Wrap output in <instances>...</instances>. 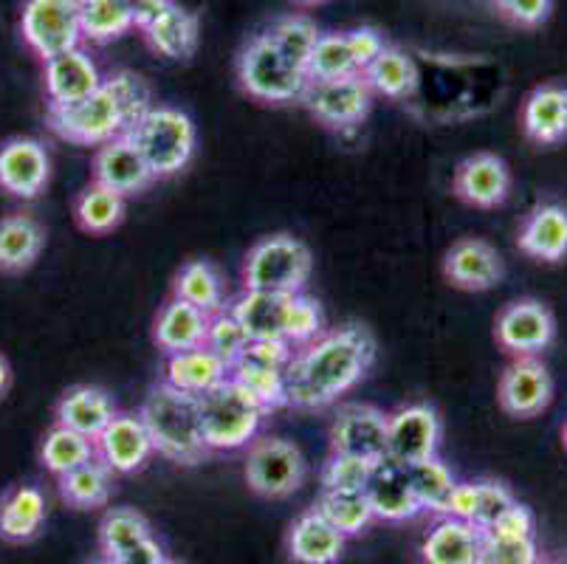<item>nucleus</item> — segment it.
I'll return each mask as SVG.
<instances>
[{"mask_svg": "<svg viewBox=\"0 0 567 564\" xmlns=\"http://www.w3.org/2000/svg\"><path fill=\"white\" fill-rule=\"evenodd\" d=\"M375 339L364 325H342L293 350L286 367V407L324 410L368 379Z\"/></svg>", "mask_w": 567, "mask_h": 564, "instance_id": "1", "label": "nucleus"}, {"mask_svg": "<svg viewBox=\"0 0 567 564\" xmlns=\"http://www.w3.org/2000/svg\"><path fill=\"white\" fill-rule=\"evenodd\" d=\"M138 418L147 427L153 449L175 465H198L209 458V447L200 432L198 398L158 381L144 396Z\"/></svg>", "mask_w": 567, "mask_h": 564, "instance_id": "2", "label": "nucleus"}, {"mask_svg": "<svg viewBox=\"0 0 567 564\" xmlns=\"http://www.w3.org/2000/svg\"><path fill=\"white\" fill-rule=\"evenodd\" d=\"M125 136L136 144L156 181L184 173L198 147L193 116L173 105H153Z\"/></svg>", "mask_w": 567, "mask_h": 564, "instance_id": "3", "label": "nucleus"}, {"mask_svg": "<svg viewBox=\"0 0 567 564\" xmlns=\"http://www.w3.org/2000/svg\"><path fill=\"white\" fill-rule=\"evenodd\" d=\"M200 432L209 452H237L246 449L268 418L266 407L255 401L237 381L226 379L215 390L198 398Z\"/></svg>", "mask_w": 567, "mask_h": 564, "instance_id": "4", "label": "nucleus"}, {"mask_svg": "<svg viewBox=\"0 0 567 564\" xmlns=\"http://www.w3.org/2000/svg\"><path fill=\"white\" fill-rule=\"evenodd\" d=\"M313 271L311 248L300 237L268 235L260 237L255 246L246 252L244 260V291H266V294H300L306 291L308 279Z\"/></svg>", "mask_w": 567, "mask_h": 564, "instance_id": "5", "label": "nucleus"}, {"mask_svg": "<svg viewBox=\"0 0 567 564\" xmlns=\"http://www.w3.org/2000/svg\"><path fill=\"white\" fill-rule=\"evenodd\" d=\"M237 85L257 102L288 105V102H300L306 96L311 80H308L306 69L277 51L266 34H255L246 40L237 54Z\"/></svg>", "mask_w": 567, "mask_h": 564, "instance_id": "6", "label": "nucleus"}, {"mask_svg": "<svg viewBox=\"0 0 567 564\" xmlns=\"http://www.w3.org/2000/svg\"><path fill=\"white\" fill-rule=\"evenodd\" d=\"M244 478L262 500H288L306 485L308 460L302 449L280 434H257L246 447Z\"/></svg>", "mask_w": 567, "mask_h": 564, "instance_id": "7", "label": "nucleus"}, {"mask_svg": "<svg viewBox=\"0 0 567 564\" xmlns=\"http://www.w3.org/2000/svg\"><path fill=\"white\" fill-rule=\"evenodd\" d=\"M45 122L56 139L80 144V147H102V144L131 131V122H127L125 111H122L116 93L107 82H102L94 96H87L76 105H49L45 107Z\"/></svg>", "mask_w": 567, "mask_h": 564, "instance_id": "8", "label": "nucleus"}, {"mask_svg": "<svg viewBox=\"0 0 567 564\" xmlns=\"http://www.w3.org/2000/svg\"><path fill=\"white\" fill-rule=\"evenodd\" d=\"M20 31L25 45L43 62L76 49L82 45L80 0H25Z\"/></svg>", "mask_w": 567, "mask_h": 564, "instance_id": "9", "label": "nucleus"}, {"mask_svg": "<svg viewBox=\"0 0 567 564\" xmlns=\"http://www.w3.org/2000/svg\"><path fill=\"white\" fill-rule=\"evenodd\" d=\"M300 102L328 131L344 133L368 119L370 107H373V91L362 74H350L339 76V80L311 82Z\"/></svg>", "mask_w": 567, "mask_h": 564, "instance_id": "10", "label": "nucleus"}, {"mask_svg": "<svg viewBox=\"0 0 567 564\" xmlns=\"http://www.w3.org/2000/svg\"><path fill=\"white\" fill-rule=\"evenodd\" d=\"M443 421L432 403H406L386 416V458L421 463L441 449Z\"/></svg>", "mask_w": 567, "mask_h": 564, "instance_id": "11", "label": "nucleus"}, {"mask_svg": "<svg viewBox=\"0 0 567 564\" xmlns=\"http://www.w3.org/2000/svg\"><path fill=\"white\" fill-rule=\"evenodd\" d=\"M494 339L512 356H539L556 339V319L539 299H517L497 314Z\"/></svg>", "mask_w": 567, "mask_h": 564, "instance_id": "12", "label": "nucleus"}, {"mask_svg": "<svg viewBox=\"0 0 567 564\" xmlns=\"http://www.w3.org/2000/svg\"><path fill=\"white\" fill-rule=\"evenodd\" d=\"M331 452L379 463L386 458V412L373 403H342L328 429Z\"/></svg>", "mask_w": 567, "mask_h": 564, "instance_id": "13", "label": "nucleus"}, {"mask_svg": "<svg viewBox=\"0 0 567 564\" xmlns=\"http://www.w3.org/2000/svg\"><path fill=\"white\" fill-rule=\"evenodd\" d=\"M550 401H554V379L536 356H519L499 376L497 403L505 416L528 421L543 416Z\"/></svg>", "mask_w": 567, "mask_h": 564, "instance_id": "14", "label": "nucleus"}, {"mask_svg": "<svg viewBox=\"0 0 567 564\" xmlns=\"http://www.w3.org/2000/svg\"><path fill=\"white\" fill-rule=\"evenodd\" d=\"M51 178V155L43 142L14 136L0 144V189L12 198L34 201Z\"/></svg>", "mask_w": 567, "mask_h": 564, "instance_id": "15", "label": "nucleus"}, {"mask_svg": "<svg viewBox=\"0 0 567 564\" xmlns=\"http://www.w3.org/2000/svg\"><path fill=\"white\" fill-rule=\"evenodd\" d=\"M96 458L111 469L113 474H136L151 463L156 454L147 427L138 412H116L105 429L94 438Z\"/></svg>", "mask_w": 567, "mask_h": 564, "instance_id": "16", "label": "nucleus"}, {"mask_svg": "<svg viewBox=\"0 0 567 564\" xmlns=\"http://www.w3.org/2000/svg\"><path fill=\"white\" fill-rule=\"evenodd\" d=\"M512 167L497 153L466 155L455 167L452 189L457 198L477 209H497L512 195Z\"/></svg>", "mask_w": 567, "mask_h": 564, "instance_id": "17", "label": "nucleus"}, {"mask_svg": "<svg viewBox=\"0 0 567 564\" xmlns=\"http://www.w3.org/2000/svg\"><path fill=\"white\" fill-rule=\"evenodd\" d=\"M443 277L457 291H492L503 283L505 263L483 237H463L443 257Z\"/></svg>", "mask_w": 567, "mask_h": 564, "instance_id": "18", "label": "nucleus"}, {"mask_svg": "<svg viewBox=\"0 0 567 564\" xmlns=\"http://www.w3.org/2000/svg\"><path fill=\"white\" fill-rule=\"evenodd\" d=\"M364 494H368L375 520L410 522L421 514L410 480V463H401V460L381 458L370 472Z\"/></svg>", "mask_w": 567, "mask_h": 564, "instance_id": "19", "label": "nucleus"}, {"mask_svg": "<svg viewBox=\"0 0 567 564\" xmlns=\"http://www.w3.org/2000/svg\"><path fill=\"white\" fill-rule=\"evenodd\" d=\"M43 76H45V96H49V105L54 107L76 105V102L94 96V93L102 88V82H105V76H102L94 57L87 54L82 45L45 60Z\"/></svg>", "mask_w": 567, "mask_h": 564, "instance_id": "20", "label": "nucleus"}, {"mask_svg": "<svg viewBox=\"0 0 567 564\" xmlns=\"http://www.w3.org/2000/svg\"><path fill=\"white\" fill-rule=\"evenodd\" d=\"M91 170H94L96 184L107 186V189L118 193L122 198L142 195L144 189H151L156 184L153 170L147 167L144 155L138 153V147L127 136H118L96 147Z\"/></svg>", "mask_w": 567, "mask_h": 564, "instance_id": "21", "label": "nucleus"}, {"mask_svg": "<svg viewBox=\"0 0 567 564\" xmlns=\"http://www.w3.org/2000/svg\"><path fill=\"white\" fill-rule=\"evenodd\" d=\"M344 545L348 540L317 509L302 511L286 534V556L291 564H339Z\"/></svg>", "mask_w": 567, "mask_h": 564, "instance_id": "22", "label": "nucleus"}, {"mask_svg": "<svg viewBox=\"0 0 567 564\" xmlns=\"http://www.w3.org/2000/svg\"><path fill=\"white\" fill-rule=\"evenodd\" d=\"M517 246L539 263H559L567 257V206L539 204L525 215Z\"/></svg>", "mask_w": 567, "mask_h": 564, "instance_id": "23", "label": "nucleus"}, {"mask_svg": "<svg viewBox=\"0 0 567 564\" xmlns=\"http://www.w3.org/2000/svg\"><path fill=\"white\" fill-rule=\"evenodd\" d=\"M523 131L530 142L554 147L567 139V88L565 85H539L525 96L523 113H519Z\"/></svg>", "mask_w": 567, "mask_h": 564, "instance_id": "24", "label": "nucleus"}, {"mask_svg": "<svg viewBox=\"0 0 567 564\" xmlns=\"http://www.w3.org/2000/svg\"><path fill=\"white\" fill-rule=\"evenodd\" d=\"M116 401L105 387L96 384H76L63 392V398L56 401L54 418L60 427L74 429V432L85 434L94 441L96 434L111 423L116 416Z\"/></svg>", "mask_w": 567, "mask_h": 564, "instance_id": "25", "label": "nucleus"}, {"mask_svg": "<svg viewBox=\"0 0 567 564\" xmlns=\"http://www.w3.org/2000/svg\"><path fill=\"white\" fill-rule=\"evenodd\" d=\"M206 328H209V317L204 310L169 294L153 322V341L164 356H173L182 350L200 348L206 341Z\"/></svg>", "mask_w": 567, "mask_h": 564, "instance_id": "26", "label": "nucleus"}, {"mask_svg": "<svg viewBox=\"0 0 567 564\" xmlns=\"http://www.w3.org/2000/svg\"><path fill=\"white\" fill-rule=\"evenodd\" d=\"M229 379V365L213 353V350L200 345V348L182 350V353L164 356V384L175 390L187 392V396L200 398L204 392L215 390L218 384Z\"/></svg>", "mask_w": 567, "mask_h": 564, "instance_id": "27", "label": "nucleus"}, {"mask_svg": "<svg viewBox=\"0 0 567 564\" xmlns=\"http://www.w3.org/2000/svg\"><path fill=\"white\" fill-rule=\"evenodd\" d=\"M49 516L45 494L38 485H14L0 496V540L23 545L38 540Z\"/></svg>", "mask_w": 567, "mask_h": 564, "instance_id": "28", "label": "nucleus"}, {"mask_svg": "<svg viewBox=\"0 0 567 564\" xmlns=\"http://www.w3.org/2000/svg\"><path fill=\"white\" fill-rule=\"evenodd\" d=\"M45 246V229L29 212L0 217V274H23L38 263Z\"/></svg>", "mask_w": 567, "mask_h": 564, "instance_id": "29", "label": "nucleus"}, {"mask_svg": "<svg viewBox=\"0 0 567 564\" xmlns=\"http://www.w3.org/2000/svg\"><path fill=\"white\" fill-rule=\"evenodd\" d=\"M481 556V531L455 516H441L421 542L424 564H477Z\"/></svg>", "mask_w": 567, "mask_h": 564, "instance_id": "30", "label": "nucleus"}, {"mask_svg": "<svg viewBox=\"0 0 567 564\" xmlns=\"http://www.w3.org/2000/svg\"><path fill=\"white\" fill-rule=\"evenodd\" d=\"M60 500L74 511H100L107 509L113 491H116V474L102 463L100 458H91L74 472L56 478Z\"/></svg>", "mask_w": 567, "mask_h": 564, "instance_id": "31", "label": "nucleus"}, {"mask_svg": "<svg viewBox=\"0 0 567 564\" xmlns=\"http://www.w3.org/2000/svg\"><path fill=\"white\" fill-rule=\"evenodd\" d=\"M288 302L291 297L286 294L244 291L237 299H231L229 310L249 339H286Z\"/></svg>", "mask_w": 567, "mask_h": 564, "instance_id": "32", "label": "nucleus"}, {"mask_svg": "<svg viewBox=\"0 0 567 564\" xmlns=\"http://www.w3.org/2000/svg\"><path fill=\"white\" fill-rule=\"evenodd\" d=\"M144 40L151 43L156 54L167 57V60L184 62L195 54L200 40V23L198 14L184 9L182 3H173L151 29L142 31Z\"/></svg>", "mask_w": 567, "mask_h": 564, "instance_id": "33", "label": "nucleus"}, {"mask_svg": "<svg viewBox=\"0 0 567 564\" xmlns=\"http://www.w3.org/2000/svg\"><path fill=\"white\" fill-rule=\"evenodd\" d=\"M173 297L195 305L198 310H204L206 317H215V314L229 308L224 277L209 260L184 263L173 279Z\"/></svg>", "mask_w": 567, "mask_h": 564, "instance_id": "34", "label": "nucleus"}, {"mask_svg": "<svg viewBox=\"0 0 567 564\" xmlns=\"http://www.w3.org/2000/svg\"><path fill=\"white\" fill-rule=\"evenodd\" d=\"M370 91L381 93L386 100H410L417 88V69L412 57L399 45H384L379 57L362 71Z\"/></svg>", "mask_w": 567, "mask_h": 564, "instance_id": "35", "label": "nucleus"}, {"mask_svg": "<svg viewBox=\"0 0 567 564\" xmlns=\"http://www.w3.org/2000/svg\"><path fill=\"white\" fill-rule=\"evenodd\" d=\"M125 212L127 198H122V195L107 189V186L96 184V181H91L74 201L76 226L96 237L111 235L113 229H118L122 221H125Z\"/></svg>", "mask_w": 567, "mask_h": 564, "instance_id": "36", "label": "nucleus"}, {"mask_svg": "<svg viewBox=\"0 0 567 564\" xmlns=\"http://www.w3.org/2000/svg\"><path fill=\"white\" fill-rule=\"evenodd\" d=\"M153 536L151 520L136 509L118 505V509H107L100 520V531H96V542H100V556L118 558L131 547L142 545L144 540Z\"/></svg>", "mask_w": 567, "mask_h": 564, "instance_id": "37", "label": "nucleus"}, {"mask_svg": "<svg viewBox=\"0 0 567 564\" xmlns=\"http://www.w3.org/2000/svg\"><path fill=\"white\" fill-rule=\"evenodd\" d=\"M82 40L96 45L125 38L133 25V12L127 0H80Z\"/></svg>", "mask_w": 567, "mask_h": 564, "instance_id": "38", "label": "nucleus"}, {"mask_svg": "<svg viewBox=\"0 0 567 564\" xmlns=\"http://www.w3.org/2000/svg\"><path fill=\"white\" fill-rule=\"evenodd\" d=\"M313 509L337 527L344 540H353V536L364 534L370 522L375 520L373 509H370V500L364 491H328L322 489L317 496V505Z\"/></svg>", "mask_w": 567, "mask_h": 564, "instance_id": "39", "label": "nucleus"}, {"mask_svg": "<svg viewBox=\"0 0 567 564\" xmlns=\"http://www.w3.org/2000/svg\"><path fill=\"white\" fill-rule=\"evenodd\" d=\"M96 449L91 438L74 432V429H65L60 423L45 432L43 443H40V465L45 472L54 474V478H63V474L74 472L82 463L94 458Z\"/></svg>", "mask_w": 567, "mask_h": 564, "instance_id": "40", "label": "nucleus"}, {"mask_svg": "<svg viewBox=\"0 0 567 564\" xmlns=\"http://www.w3.org/2000/svg\"><path fill=\"white\" fill-rule=\"evenodd\" d=\"M410 480L412 489H415L417 505H421V514H435L443 516L446 505H450V496L455 491L457 478L450 465L443 463L441 458L421 460V463H410Z\"/></svg>", "mask_w": 567, "mask_h": 564, "instance_id": "41", "label": "nucleus"}, {"mask_svg": "<svg viewBox=\"0 0 567 564\" xmlns=\"http://www.w3.org/2000/svg\"><path fill=\"white\" fill-rule=\"evenodd\" d=\"M262 34H266V38L271 40V45H275L277 51H282L288 60L297 62L300 69H306L308 60H311L313 45H317L322 31L317 29V23H313L308 14H286V18L275 20V23L268 25V31H262Z\"/></svg>", "mask_w": 567, "mask_h": 564, "instance_id": "42", "label": "nucleus"}, {"mask_svg": "<svg viewBox=\"0 0 567 564\" xmlns=\"http://www.w3.org/2000/svg\"><path fill=\"white\" fill-rule=\"evenodd\" d=\"M306 74L311 82L339 80V76L359 74L353 54H350L348 31H331V34H319L317 45L311 51V60L306 65Z\"/></svg>", "mask_w": 567, "mask_h": 564, "instance_id": "43", "label": "nucleus"}, {"mask_svg": "<svg viewBox=\"0 0 567 564\" xmlns=\"http://www.w3.org/2000/svg\"><path fill=\"white\" fill-rule=\"evenodd\" d=\"M229 379L244 387L260 407L268 412L286 407V370H268V367L235 365L229 370Z\"/></svg>", "mask_w": 567, "mask_h": 564, "instance_id": "44", "label": "nucleus"}, {"mask_svg": "<svg viewBox=\"0 0 567 564\" xmlns=\"http://www.w3.org/2000/svg\"><path fill=\"white\" fill-rule=\"evenodd\" d=\"M324 310L322 305L313 297H308L306 291L291 294V302H288V319H286V341L291 348H302L308 341L317 339L319 334H324Z\"/></svg>", "mask_w": 567, "mask_h": 564, "instance_id": "45", "label": "nucleus"}, {"mask_svg": "<svg viewBox=\"0 0 567 564\" xmlns=\"http://www.w3.org/2000/svg\"><path fill=\"white\" fill-rule=\"evenodd\" d=\"M514 503H517L514 491L499 480H472V520L468 522L483 534Z\"/></svg>", "mask_w": 567, "mask_h": 564, "instance_id": "46", "label": "nucleus"}, {"mask_svg": "<svg viewBox=\"0 0 567 564\" xmlns=\"http://www.w3.org/2000/svg\"><path fill=\"white\" fill-rule=\"evenodd\" d=\"M373 465L370 460L331 452L319 472V483L328 491H364Z\"/></svg>", "mask_w": 567, "mask_h": 564, "instance_id": "47", "label": "nucleus"}, {"mask_svg": "<svg viewBox=\"0 0 567 564\" xmlns=\"http://www.w3.org/2000/svg\"><path fill=\"white\" fill-rule=\"evenodd\" d=\"M204 345L213 350L218 359H224L226 365L231 367L237 359H240V353L246 350V345H249V336H246V330L240 328V322L235 319V314L226 308V310H220V314H215V317H209V328H206Z\"/></svg>", "mask_w": 567, "mask_h": 564, "instance_id": "48", "label": "nucleus"}, {"mask_svg": "<svg viewBox=\"0 0 567 564\" xmlns=\"http://www.w3.org/2000/svg\"><path fill=\"white\" fill-rule=\"evenodd\" d=\"M105 82L113 88V93H116L118 105L125 111L131 127L156 105V102H153L151 85H147V80H144L142 74H136V71H113L111 76H105Z\"/></svg>", "mask_w": 567, "mask_h": 564, "instance_id": "49", "label": "nucleus"}, {"mask_svg": "<svg viewBox=\"0 0 567 564\" xmlns=\"http://www.w3.org/2000/svg\"><path fill=\"white\" fill-rule=\"evenodd\" d=\"M536 540H503V536L481 534V556L477 564H536L539 562Z\"/></svg>", "mask_w": 567, "mask_h": 564, "instance_id": "50", "label": "nucleus"}, {"mask_svg": "<svg viewBox=\"0 0 567 564\" xmlns=\"http://www.w3.org/2000/svg\"><path fill=\"white\" fill-rule=\"evenodd\" d=\"M293 350L286 339H249L246 350L235 365L249 367H268V370H286L293 359ZM231 365V367H235ZM229 367V370H231Z\"/></svg>", "mask_w": 567, "mask_h": 564, "instance_id": "51", "label": "nucleus"}, {"mask_svg": "<svg viewBox=\"0 0 567 564\" xmlns=\"http://www.w3.org/2000/svg\"><path fill=\"white\" fill-rule=\"evenodd\" d=\"M483 534H492V536H503V540H536V516L528 505L517 503L512 509H505L499 514V520L494 522L488 531Z\"/></svg>", "mask_w": 567, "mask_h": 564, "instance_id": "52", "label": "nucleus"}, {"mask_svg": "<svg viewBox=\"0 0 567 564\" xmlns=\"http://www.w3.org/2000/svg\"><path fill=\"white\" fill-rule=\"evenodd\" d=\"M497 12L519 29H536L554 12V0H494Z\"/></svg>", "mask_w": 567, "mask_h": 564, "instance_id": "53", "label": "nucleus"}, {"mask_svg": "<svg viewBox=\"0 0 567 564\" xmlns=\"http://www.w3.org/2000/svg\"><path fill=\"white\" fill-rule=\"evenodd\" d=\"M348 43H350V54H353L355 69H359V74H362L370 62L384 51L386 40L379 29H373V25H359V29L348 31Z\"/></svg>", "mask_w": 567, "mask_h": 564, "instance_id": "54", "label": "nucleus"}, {"mask_svg": "<svg viewBox=\"0 0 567 564\" xmlns=\"http://www.w3.org/2000/svg\"><path fill=\"white\" fill-rule=\"evenodd\" d=\"M131 3V12H133V25L138 31L151 29L169 7H173L175 0H127Z\"/></svg>", "mask_w": 567, "mask_h": 564, "instance_id": "55", "label": "nucleus"}, {"mask_svg": "<svg viewBox=\"0 0 567 564\" xmlns=\"http://www.w3.org/2000/svg\"><path fill=\"white\" fill-rule=\"evenodd\" d=\"M164 558H167L164 545L156 540V536H151V540H144L142 545L131 547V551L122 553V556L113 558V562L116 564H162Z\"/></svg>", "mask_w": 567, "mask_h": 564, "instance_id": "56", "label": "nucleus"}, {"mask_svg": "<svg viewBox=\"0 0 567 564\" xmlns=\"http://www.w3.org/2000/svg\"><path fill=\"white\" fill-rule=\"evenodd\" d=\"M9 384H12V367H9V361L0 356V398L9 390Z\"/></svg>", "mask_w": 567, "mask_h": 564, "instance_id": "57", "label": "nucleus"}, {"mask_svg": "<svg viewBox=\"0 0 567 564\" xmlns=\"http://www.w3.org/2000/svg\"><path fill=\"white\" fill-rule=\"evenodd\" d=\"M293 3H300V7H319L324 0H293Z\"/></svg>", "mask_w": 567, "mask_h": 564, "instance_id": "58", "label": "nucleus"}, {"mask_svg": "<svg viewBox=\"0 0 567 564\" xmlns=\"http://www.w3.org/2000/svg\"><path fill=\"white\" fill-rule=\"evenodd\" d=\"M162 564H187V562H182V558H173V556H167V558H164Z\"/></svg>", "mask_w": 567, "mask_h": 564, "instance_id": "59", "label": "nucleus"}, {"mask_svg": "<svg viewBox=\"0 0 567 564\" xmlns=\"http://www.w3.org/2000/svg\"><path fill=\"white\" fill-rule=\"evenodd\" d=\"M91 564H116V562H113V558H105V556H100V558H96V562H91Z\"/></svg>", "mask_w": 567, "mask_h": 564, "instance_id": "60", "label": "nucleus"}, {"mask_svg": "<svg viewBox=\"0 0 567 564\" xmlns=\"http://www.w3.org/2000/svg\"><path fill=\"white\" fill-rule=\"evenodd\" d=\"M536 564H554V562H545V558H539V562H536Z\"/></svg>", "mask_w": 567, "mask_h": 564, "instance_id": "61", "label": "nucleus"}, {"mask_svg": "<svg viewBox=\"0 0 567 564\" xmlns=\"http://www.w3.org/2000/svg\"><path fill=\"white\" fill-rule=\"evenodd\" d=\"M565 447H567V423H565Z\"/></svg>", "mask_w": 567, "mask_h": 564, "instance_id": "62", "label": "nucleus"}, {"mask_svg": "<svg viewBox=\"0 0 567 564\" xmlns=\"http://www.w3.org/2000/svg\"><path fill=\"white\" fill-rule=\"evenodd\" d=\"M554 564H567V558H561V562H554Z\"/></svg>", "mask_w": 567, "mask_h": 564, "instance_id": "63", "label": "nucleus"}]
</instances>
